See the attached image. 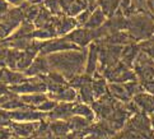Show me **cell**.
<instances>
[{
	"mask_svg": "<svg viewBox=\"0 0 154 139\" xmlns=\"http://www.w3.org/2000/svg\"><path fill=\"white\" fill-rule=\"evenodd\" d=\"M75 102H59L51 112L47 114V118L51 120H65L68 121L73 116V107Z\"/></svg>",
	"mask_w": 154,
	"mask_h": 139,
	"instance_id": "2e32d148",
	"label": "cell"
},
{
	"mask_svg": "<svg viewBox=\"0 0 154 139\" xmlns=\"http://www.w3.org/2000/svg\"><path fill=\"white\" fill-rule=\"evenodd\" d=\"M69 123V126L70 129L73 130H83V129H87V128L91 126V123H93V121L88 120L85 118H82V116H78V115H73L71 118L68 120Z\"/></svg>",
	"mask_w": 154,
	"mask_h": 139,
	"instance_id": "603a6c76",
	"label": "cell"
},
{
	"mask_svg": "<svg viewBox=\"0 0 154 139\" xmlns=\"http://www.w3.org/2000/svg\"><path fill=\"white\" fill-rule=\"evenodd\" d=\"M66 38L79 49H87L92 42H94L93 30H88L85 27H76L75 30L68 33Z\"/></svg>",
	"mask_w": 154,
	"mask_h": 139,
	"instance_id": "8992f818",
	"label": "cell"
},
{
	"mask_svg": "<svg viewBox=\"0 0 154 139\" xmlns=\"http://www.w3.org/2000/svg\"><path fill=\"white\" fill-rule=\"evenodd\" d=\"M47 96L57 102H78L79 101L78 91L69 84L63 87L61 90H59L55 93H47Z\"/></svg>",
	"mask_w": 154,
	"mask_h": 139,
	"instance_id": "5bb4252c",
	"label": "cell"
},
{
	"mask_svg": "<svg viewBox=\"0 0 154 139\" xmlns=\"http://www.w3.org/2000/svg\"><path fill=\"white\" fill-rule=\"evenodd\" d=\"M133 102L137 110L145 114H154V94L143 91L133 97Z\"/></svg>",
	"mask_w": 154,
	"mask_h": 139,
	"instance_id": "8fae6325",
	"label": "cell"
},
{
	"mask_svg": "<svg viewBox=\"0 0 154 139\" xmlns=\"http://www.w3.org/2000/svg\"><path fill=\"white\" fill-rule=\"evenodd\" d=\"M7 2L12 5V7H20V5H23L27 0H7Z\"/></svg>",
	"mask_w": 154,
	"mask_h": 139,
	"instance_id": "d6a6232c",
	"label": "cell"
},
{
	"mask_svg": "<svg viewBox=\"0 0 154 139\" xmlns=\"http://www.w3.org/2000/svg\"><path fill=\"white\" fill-rule=\"evenodd\" d=\"M126 31L134 42H143L154 36V17L148 12H137L128 17Z\"/></svg>",
	"mask_w": 154,
	"mask_h": 139,
	"instance_id": "7a4b0ae2",
	"label": "cell"
},
{
	"mask_svg": "<svg viewBox=\"0 0 154 139\" xmlns=\"http://www.w3.org/2000/svg\"><path fill=\"white\" fill-rule=\"evenodd\" d=\"M96 7L100 8L107 15V18H111L120 12L121 0H97Z\"/></svg>",
	"mask_w": 154,
	"mask_h": 139,
	"instance_id": "d6986e66",
	"label": "cell"
},
{
	"mask_svg": "<svg viewBox=\"0 0 154 139\" xmlns=\"http://www.w3.org/2000/svg\"><path fill=\"white\" fill-rule=\"evenodd\" d=\"M108 93L121 103H128L133 100L126 83H108Z\"/></svg>",
	"mask_w": 154,
	"mask_h": 139,
	"instance_id": "4fadbf2b",
	"label": "cell"
},
{
	"mask_svg": "<svg viewBox=\"0 0 154 139\" xmlns=\"http://www.w3.org/2000/svg\"><path fill=\"white\" fill-rule=\"evenodd\" d=\"M51 71L50 64H48L47 56L45 55H38V56L33 60V63L31 64V66L24 71V74L27 77H41L46 75Z\"/></svg>",
	"mask_w": 154,
	"mask_h": 139,
	"instance_id": "30bf717a",
	"label": "cell"
},
{
	"mask_svg": "<svg viewBox=\"0 0 154 139\" xmlns=\"http://www.w3.org/2000/svg\"><path fill=\"white\" fill-rule=\"evenodd\" d=\"M9 139H23V138H19V137H15V135H12Z\"/></svg>",
	"mask_w": 154,
	"mask_h": 139,
	"instance_id": "e575fe53",
	"label": "cell"
},
{
	"mask_svg": "<svg viewBox=\"0 0 154 139\" xmlns=\"http://www.w3.org/2000/svg\"><path fill=\"white\" fill-rule=\"evenodd\" d=\"M92 90L96 100L103 97L108 93V81L101 73H97L92 78Z\"/></svg>",
	"mask_w": 154,
	"mask_h": 139,
	"instance_id": "e0dca14e",
	"label": "cell"
},
{
	"mask_svg": "<svg viewBox=\"0 0 154 139\" xmlns=\"http://www.w3.org/2000/svg\"><path fill=\"white\" fill-rule=\"evenodd\" d=\"M100 70V46L98 42H92L88 46V54H87V63H85V70L84 73L93 77Z\"/></svg>",
	"mask_w": 154,
	"mask_h": 139,
	"instance_id": "9c48e42d",
	"label": "cell"
},
{
	"mask_svg": "<svg viewBox=\"0 0 154 139\" xmlns=\"http://www.w3.org/2000/svg\"><path fill=\"white\" fill-rule=\"evenodd\" d=\"M13 135L9 126H0V139H9Z\"/></svg>",
	"mask_w": 154,
	"mask_h": 139,
	"instance_id": "f1b7e54d",
	"label": "cell"
},
{
	"mask_svg": "<svg viewBox=\"0 0 154 139\" xmlns=\"http://www.w3.org/2000/svg\"><path fill=\"white\" fill-rule=\"evenodd\" d=\"M45 0H27L28 4H36V5H42Z\"/></svg>",
	"mask_w": 154,
	"mask_h": 139,
	"instance_id": "836d02e7",
	"label": "cell"
},
{
	"mask_svg": "<svg viewBox=\"0 0 154 139\" xmlns=\"http://www.w3.org/2000/svg\"><path fill=\"white\" fill-rule=\"evenodd\" d=\"M73 115H78L82 116V118H85L88 120L93 121L96 119V112L93 110L92 105H88L84 102H75L74 103V107H73Z\"/></svg>",
	"mask_w": 154,
	"mask_h": 139,
	"instance_id": "44dd1931",
	"label": "cell"
},
{
	"mask_svg": "<svg viewBox=\"0 0 154 139\" xmlns=\"http://www.w3.org/2000/svg\"><path fill=\"white\" fill-rule=\"evenodd\" d=\"M89 7H93V5L88 3V0H71V3L69 4V7L65 9L64 13L70 17H76L79 13H82L83 10H85Z\"/></svg>",
	"mask_w": 154,
	"mask_h": 139,
	"instance_id": "7402d4cb",
	"label": "cell"
},
{
	"mask_svg": "<svg viewBox=\"0 0 154 139\" xmlns=\"http://www.w3.org/2000/svg\"><path fill=\"white\" fill-rule=\"evenodd\" d=\"M139 46H140V50L144 54H146L153 62H154V36L152 38L146 41H143V42H139Z\"/></svg>",
	"mask_w": 154,
	"mask_h": 139,
	"instance_id": "cb8c5ba5",
	"label": "cell"
},
{
	"mask_svg": "<svg viewBox=\"0 0 154 139\" xmlns=\"http://www.w3.org/2000/svg\"><path fill=\"white\" fill-rule=\"evenodd\" d=\"M26 78H27V75L23 71L10 69L8 66L0 69V82H3L4 84H7L8 87H13V86L19 84Z\"/></svg>",
	"mask_w": 154,
	"mask_h": 139,
	"instance_id": "7c38bea8",
	"label": "cell"
},
{
	"mask_svg": "<svg viewBox=\"0 0 154 139\" xmlns=\"http://www.w3.org/2000/svg\"><path fill=\"white\" fill-rule=\"evenodd\" d=\"M87 54H88V47L68 50V51L47 55V60L51 70L57 71V73L64 75L68 81H70L75 75L84 73Z\"/></svg>",
	"mask_w": 154,
	"mask_h": 139,
	"instance_id": "6da1fadb",
	"label": "cell"
},
{
	"mask_svg": "<svg viewBox=\"0 0 154 139\" xmlns=\"http://www.w3.org/2000/svg\"><path fill=\"white\" fill-rule=\"evenodd\" d=\"M38 123L40 121H12L9 129L12 130L13 135L26 139L32 137L38 130Z\"/></svg>",
	"mask_w": 154,
	"mask_h": 139,
	"instance_id": "ba28073f",
	"label": "cell"
},
{
	"mask_svg": "<svg viewBox=\"0 0 154 139\" xmlns=\"http://www.w3.org/2000/svg\"><path fill=\"white\" fill-rule=\"evenodd\" d=\"M57 101H55V100H51L50 97H48L46 101H43L40 106L37 107L38 111H41V112H45V114H48V112H51V111L57 106Z\"/></svg>",
	"mask_w": 154,
	"mask_h": 139,
	"instance_id": "d4e9b609",
	"label": "cell"
},
{
	"mask_svg": "<svg viewBox=\"0 0 154 139\" xmlns=\"http://www.w3.org/2000/svg\"><path fill=\"white\" fill-rule=\"evenodd\" d=\"M10 8H12V5H10L7 0H0V18L7 14L10 10Z\"/></svg>",
	"mask_w": 154,
	"mask_h": 139,
	"instance_id": "83f0119b",
	"label": "cell"
},
{
	"mask_svg": "<svg viewBox=\"0 0 154 139\" xmlns=\"http://www.w3.org/2000/svg\"><path fill=\"white\" fill-rule=\"evenodd\" d=\"M19 98L22 100V102L24 105H27V106L37 109L43 101H46L48 98V96L45 92H36V93H28V94H20Z\"/></svg>",
	"mask_w": 154,
	"mask_h": 139,
	"instance_id": "ffe728a7",
	"label": "cell"
},
{
	"mask_svg": "<svg viewBox=\"0 0 154 139\" xmlns=\"http://www.w3.org/2000/svg\"><path fill=\"white\" fill-rule=\"evenodd\" d=\"M143 88H144V91H146V92H149V93L154 94V78H153L152 81L144 83V84H143Z\"/></svg>",
	"mask_w": 154,
	"mask_h": 139,
	"instance_id": "4dcf8cb0",
	"label": "cell"
},
{
	"mask_svg": "<svg viewBox=\"0 0 154 139\" xmlns=\"http://www.w3.org/2000/svg\"><path fill=\"white\" fill-rule=\"evenodd\" d=\"M0 69H2V68H0Z\"/></svg>",
	"mask_w": 154,
	"mask_h": 139,
	"instance_id": "d590c367",
	"label": "cell"
},
{
	"mask_svg": "<svg viewBox=\"0 0 154 139\" xmlns=\"http://www.w3.org/2000/svg\"><path fill=\"white\" fill-rule=\"evenodd\" d=\"M133 70L135 71L136 79L143 86L144 83L152 81L154 78V62L146 54L140 51L133 65Z\"/></svg>",
	"mask_w": 154,
	"mask_h": 139,
	"instance_id": "3957f363",
	"label": "cell"
},
{
	"mask_svg": "<svg viewBox=\"0 0 154 139\" xmlns=\"http://www.w3.org/2000/svg\"><path fill=\"white\" fill-rule=\"evenodd\" d=\"M10 47L7 45V42L0 41V68H5L7 66V59L9 54Z\"/></svg>",
	"mask_w": 154,
	"mask_h": 139,
	"instance_id": "484cf974",
	"label": "cell"
},
{
	"mask_svg": "<svg viewBox=\"0 0 154 139\" xmlns=\"http://www.w3.org/2000/svg\"><path fill=\"white\" fill-rule=\"evenodd\" d=\"M10 94H13V92L10 91V88L7 84H4L3 82H0V97L10 96Z\"/></svg>",
	"mask_w": 154,
	"mask_h": 139,
	"instance_id": "f546056e",
	"label": "cell"
},
{
	"mask_svg": "<svg viewBox=\"0 0 154 139\" xmlns=\"http://www.w3.org/2000/svg\"><path fill=\"white\" fill-rule=\"evenodd\" d=\"M9 88L13 93L18 94V96H20V94H28V93H36V92L47 93V88L42 77H27L22 83Z\"/></svg>",
	"mask_w": 154,
	"mask_h": 139,
	"instance_id": "5b68a950",
	"label": "cell"
},
{
	"mask_svg": "<svg viewBox=\"0 0 154 139\" xmlns=\"http://www.w3.org/2000/svg\"><path fill=\"white\" fill-rule=\"evenodd\" d=\"M128 129L140 133V134L145 135L152 130V120L148 118V114L137 111L134 114L128 121Z\"/></svg>",
	"mask_w": 154,
	"mask_h": 139,
	"instance_id": "52a82bcc",
	"label": "cell"
},
{
	"mask_svg": "<svg viewBox=\"0 0 154 139\" xmlns=\"http://www.w3.org/2000/svg\"><path fill=\"white\" fill-rule=\"evenodd\" d=\"M79 49L76 47L71 41H69L66 36H57L50 38L46 41H41L40 46V55H51L55 52H61V51H68V50H75Z\"/></svg>",
	"mask_w": 154,
	"mask_h": 139,
	"instance_id": "277c9868",
	"label": "cell"
},
{
	"mask_svg": "<svg viewBox=\"0 0 154 139\" xmlns=\"http://www.w3.org/2000/svg\"><path fill=\"white\" fill-rule=\"evenodd\" d=\"M107 19H108L107 15L104 14L98 7H96L92 10V13L89 15V19H88V22L85 23L84 27L88 30H97V28H100V27H102L104 23H106Z\"/></svg>",
	"mask_w": 154,
	"mask_h": 139,
	"instance_id": "ac0fdd59",
	"label": "cell"
},
{
	"mask_svg": "<svg viewBox=\"0 0 154 139\" xmlns=\"http://www.w3.org/2000/svg\"><path fill=\"white\" fill-rule=\"evenodd\" d=\"M12 124V119H10L9 111L0 109V126H9Z\"/></svg>",
	"mask_w": 154,
	"mask_h": 139,
	"instance_id": "4316f807",
	"label": "cell"
},
{
	"mask_svg": "<svg viewBox=\"0 0 154 139\" xmlns=\"http://www.w3.org/2000/svg\"><path fill=\"white\" fill-rule=\"evenodd\" d=\"M146 12L154 17V0H146Z\"/></svg>",
	"mask_w": 154,
	"mask_h": 139,
	"instance_id": "1f68e13d",
	"label": "cell"
},
{
	"mask_svg": "<svg viewBox=\"0 0 154 139\" xmlns=\"http://www.w3.org/2000/svg\"><path fill=\"white\" fill-rule=\"evenodd\" d=\"M140 46L137 42H131L128 45L122 46V51H121V58L120 62L124 63L125 65H128L129 68L133 69V65L135 63V60L137 58V55L140 54Z\"/></svg>",
	"mask_w": 154,
	"mask_h": 139,
	"instance_id": "9a60e30c",
	"label": "cell"
}]
</instances>
